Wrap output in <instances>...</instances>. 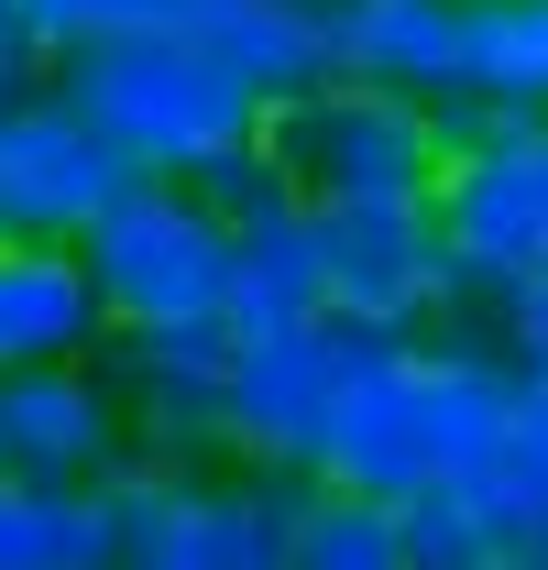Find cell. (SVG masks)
<instances>
[{
    "instance_id": "6da1fadb",
    "label": "cell",
    "mask_w": 548,
    "mask_h": 570,
    "mask_svg": "<svg viewBox=\"0 0 548 570\" xmlns=\"http://www.w3.org/2000/svg\"><path fill=\"white\" fill-rule=\"evenodd\" d=\"M505 417H516V362L482 330L362 341L307 483L319 494H362V504H417L439 483H482Z\"/></svg>"
},
{
    "instance_id": "7a4b0ae2",
    "label": "cell",
    "mask_w": 548,
    "mask_h": 570,
    "mask_svg": "<svg viewBox=\"0 0 548 570\" xmlns=\"http://www.w3.org/2000/svg\"><path fill=\"white\" fill-rule=\"evenodd\" d=\"M56 77V99H67L88 132L110 142L133 176L154 187H198L219 154H242V142H264V99L253 88H231L219 56H198L187 33H143V45H99V56H67Z\"/></svg>"
},
{
    "instance_id": "3957f363",
    "label": "cell",
    "mask_w": 548,
    "mask_h": 570,
    "mask_svg": "<svg viewBox=\"0 0 548 570\" xmlns=\"http://www.w3.org/2000/svg\"><path fill=\"white\" fill-rule=\"evenodd\" d=\"M99 330L110 341H165V330H231V219L198 187L143 176L121 209L77 242Z\"/></svg>"
},
{
    "instance_id": "277c9868",
    "label": "cell",
    "mask_w": 548,
    "mask_h": 570,
    "mask_svg": "<svg viewBox=\"0 0 548 570\" xmlns=\"http://www.w3.org/2000/svg\"><path fill=\"white\" fill-rule=\"evenodd\" d=\"M264 142L307 209H407V198H428L450 176L439 110L395 99V88H362V77H330V88L285 99L264 121Z\"/></svg>"
},
{
    "instance_id": "5b68a950",
    "label": "cell",
    "mask_w": 548,
    "mask_h": 570,
    "mask_svg": "<svg viewBox=\"0 0 548 570\" xmlns=\"http://www.w3.org/2000/svg\"><path fill=\"white\" fill-rule=\"evenodd\" d=\"M439 219V264H450V318L439 330H505V307L527 296V275L548 264V154L538 132H505L482 154H450V176L428 187Z\"/></svg>"
},
{
    "instance_id": "8992f818",
    "label": "cell",
    "mask_w": 548,
    "mask_h": 570,
    "mask_svg": "<svg viewBox=\"0 0 548 570\" xmlns=\"http://www.w3.org/2000/svg\"><path fill=\"white\" fill-rule=\"evenodd\" d=\"M133 187L143 176L56 99V77L22 88V99H0V242H56V253H77Z\"/></svg>"
},
{
    "instance_id": "52a82bcc",
    "label": "cell",
    "mask_w": 548,
    "mask_h": 570,
    "mask_svg": "<svg viewBox=\"0 0 548 570\" xmlns=\"http://www.w3.org/2000/svg\"><path fill=\"white\" fill-rule=\"evenodd\" d=\"M99 384H110V406H121L133 461H165V472H231V330L99 341Z\"/></svg>"
},
{
    "instance_id": "ba28073f",
    "label": "cell",
    "mask_w": 548,
    "mask_h": 570,
    "mask_svg": "<svg viewBox=\"0 0 548 570\" xmlns=\"http://www.w3.org/2000/svg\"><path fill=\"white\" fill-rule=\"evenodd\" d=\"M362 352V330L319 318V330H274V341H231V472H274L307 483L319 439L341 406V373Z\"/></svg>"
},
{
    "instance_id": "9c48e42d",
    "label": "cell",
    "mask_w": 548,
    "mask_h": 570,
    "mask_svg": "<svg viewBox=\"0 0 548 570\" xmlns=\"http://www.w3.org/2000/svg\"><path fill=\"white\" fill-rule=\"evenodd\" d=\"M319 264H330V318L362 341H428L450 318V264L428 198L407 209H319Z\"/></svg>"
},
{
    "instance_id": "30bf717a",
    "label": "cell",
    "mask_w": 548,
    "mask_h": 570,
    "mask_svg": "<svg viewBox=\"0 0 548 570\" xmlns=\"http://www.w3.org/2000/svg\"><path fill=\"white\" fill-rule=\"evenodd\" d=\"M133 461L121 406L99 384V362H45L0 384V472L11 483H56V494H99Z\"/></svg>"
},
{
    "instance_id": "8fae6325",
    "label": "cell",
    "mask_w": 548,
    "mask_h": 570,
    "mask_svg": "<svg viewBox=\"0 0 548 570\" xmlns=\"http://www.w3.org/2000/svg\"><path fill=\"white\" fill-rule=\"evenodd\" d=\"M330 11V77L395 88V99H450L461 88V0H319Z\"/></svg>"
},
{
    "instance_id": "7c38bea8",
    "label": "cell",
    "mask_w": 548,
    "mask_h": 570,
    "mask_svg": "<svg viewBox=\"0 0 548 570\" xmlns=\"http://www.w3.org/2000/svg\"><path fill=\"white\" fill-rule=\"evenodd\" d=\"M198 56H219L231 88H253L264 110L330 88V11L319 0H198Z\"/></svg>"
},
{
    "instance_id": "4fadbf2b",
    "label": "cell",
    "mask_w": 548,
    "mask_h": 570,
    "mask_svg": "<svg viewBox=\"0 0 548 570\" xmlns=\"http://www.w3.org/2000/svg\"><path fill=\"white\" fill-rule=\"evenodd\" d=\"M99 296L88 264L56 242H0V384L45 373V362H99Z\"/></svg>"
},
{
    "instance_id": "5bb4252c",
    "label": "cell",
    "mask_w": 548,
    "mask_h": 570,
    "mask_svg": "<svg viewBox=\"0 0 548 570\" xmlns=\"http://www.w3.org/2000/svg\"><path fill=\"white\" fill-rule=\"evenodd\" d=\"M330 318V264H319V209L285 198V209L242 219L231 230V341H274V330H319Z\"/></svg>"
},
{
    "instance_id": "9a60e30c",
    "label": "cell",
    "mask_w": 548,
    "mask_h": 570,
    "mask_svg": "<svg viewBox=\"0 0 548 570\" xmlns=\"http://www.w3.org/2000/svg\"><path fill=\"white\" fill-rule=\"evenodd\" d=\"M319 483H274V472H198L165 570H285V538Z\"/></svg>"
},
{
    "instance_id": "2e32d148",
    "label": "cell",
    "mask_w": 548,
    "mask_h": 570,
    "mask_svg": "<svg viewBox=\"0 0 548 570\" xmlns=\"http://www.w3.org/2000/svg\"><path fill=\"white\" fill-rule=\"evenodd\" d=\"M493 121L548 132V0H461V88Z\"/></svg>"
},
{
    "instance_id": "e0dca14e",
    "label": "cell",
    "mask_w": 548,
    "mask_h": 570,
    "mask_svg": "<svg viewBox=\"0 0 548 570\" xmlns=\"http://www.w3.org/2000/svg\"><path fill=\"white\" fill-rule=\"evenodd\" d=\"M395 527H407V570H505L527 549L516 504L493 483H439V494L395 504Z\"/></svg>"
},
{
    "instance_id": "ac0fdd59",
    "label": "cell",
    "mask_w": 548,
    "mask_h": 570,
    "mask_svg": "<svg viewBox=\"0 0 548 570\" xmlns=\"http://www.w3.org/2000/svg\"><path fill=\"white\" fill-rule=\"evenodd\" d=\"M187 483H198V472L121 461V472L88 494V527H99V570H165V549H176V515H187Z\"/></svg>"
},
{
    "instance_id": "d6986e66",
    "label": "cell",
    "mask_w": 548,
    "mask_h": 570,
    "mask_svg": "<svg viewBox=\"0 0 548 570\" xmlns=\"http://www.w3.org/2000/svg\"><path fill=\"white\" fill-rule=\"evenodd\" d=\"M143 33H198V0H22L33 67H67V56H99V45H143Z\"/></svg>"
},
{
    "instance_id": "ffe728a7",
    "label": "cell",
    "mask_w": 548,
    "mask_h": 570,
    "mask_svg": "<svg viewBox=\"0 0 548 570\" xmlns=\"http://www.w3.org/2000/svg\"><path fill=\"white\" fill-rule=\"evenodd\" d=\"M0 570H99V527H88V494H56V483H11V472H0Z\"/></svg>"
},
{
    "instance_id": "44dd1931",
    "label": "cell",
    "mask_w": 548,
    "mask_h": 570,
    "mask_svg": "<svg viewBox=\"0 0 548 570\" xmlns=\"http://www.w3.org/2000/svg\"><path fill=\"white\" fill-rule=\"evenodd\" d=\"M285 570H407V527H395V504L307 494L296 538H285Z\"/></svg>"
},
{
    "instance_id": "7402d4cb",
    "label": "cell",
    "mask_w": 548,
    "mask_h": 570,
    "mask_svg": "<svg viewBox=\"0 0 548 570\" xmlns=\"http://www.w3.org/2000/svg\"><path fill=\"white\" fill-rule=\"evenodd\" d=\"M482 483L516 504V527H548V384L516 373V417L493 439V472H482Z\"/></svg>"
},
{
    "instance_id": "603a6c76",
    "label": "cell",
    "mask_w": 548,
    "mask_h": 570,
    "mask_svg": "<svg viewBox=\"0 0 548 570\" xmlns=\"http://www.w3.org/2000/svg\"><path fill=\"white\" fill-rule=\"evenodd\" d=\"M198 198H208V209H219V219H231V230H242V219L285 209L296 187H285V165H274V142H242V154H219V165H208V176H198Z\"/></svg>"
},
{
    "instance_id": "cb8c5ba5",
    "label": "cell",
    "mask_w": 548,
    "mask_h": 570,
    "mask_svg": "<svg viewBox=\"0 0 548 570\" xmlns=\"http://www.w3.org/2000/svg\"><path fill=\"white\" fill-rule=\"evenodd\" d=\"M493 352L516 362L527 384H548V264H538V275H527V296L505 307V330H493Z\"/></svg>"
},
{
    "instance_id": "d4e9b609",
    "label": "cell",
    "mask_w": 548,
    "mask_h": 570,
    "mask_svg": "<svg viewBox=\"0 0 548 570\" xmlns=\"http://www.w3.org/2000/svg\"><path fill=\"white\" fill-rule=\"evenodd\" d=\"M22 88H45V67L22 45V0H0V99H22Z\"/></svg>"
},
{
    "instance_id": "484cf974",
    "label": "cell",
    "mask_w": 548,
    "mask_h": 570,
    "mask_svg": "<svg viewBox=\"0 0 548 570\" xmlns=\"http://www.w3.org/2000/svg\"><path fill=\"white\" fill-rule=\"evenodd\" d=\"M505 570H538V560H505Z\"/></svg>"
},
{
    "instance_id": "4316f807",
    "label": "cell",
    "mask_w": 548,
    "mask_h": 570,
    "mask_svg": "<svg viewBox=\"0 0 548 570\" xmlns=\"http://www.w3.org/2000/svg\"><path fill=\"white\" fill-rule=\"evenodd\" d=\"M538 154H548V132H538Z\"/></svg>"
}]
</instances>
